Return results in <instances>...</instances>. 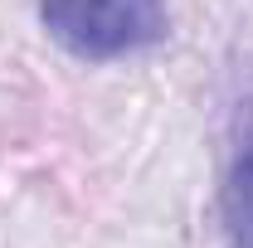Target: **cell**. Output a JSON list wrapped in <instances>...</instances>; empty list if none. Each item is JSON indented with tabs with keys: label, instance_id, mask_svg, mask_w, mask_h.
I'll use <instances>...</instances> for the list:
<instances>
[{
	"label": "cell",
	"instance_id": "1",
	"mask_svg": "<svg viewBox=\"0 0 253 248\" xmlns=\"http://www.w3.org/2000/svg\"><path fill=\"white\" fill-rule=\"evenodd\" d=\"M39 25L63 54L83 63H117L166 44V0H39Z\"/></svg>",
	"mask_w": 253,
	"mask_h": 248
},
{
	"label": "cell",
	"instance_id": "2",
	"mask_svg": "<svg viewBox=\"0 0 253 248\" xmlns=\"http://www.w3.org/2000/svg\"><path fill=\"white\" fill-rule=\"evenodd\" d=\"M219 219L229 248H253V107L239 117L234 131V151L219 185Z\"/></svg>",
	"mask_w": 253,
	"mask_h": 248
}]
</instances>
